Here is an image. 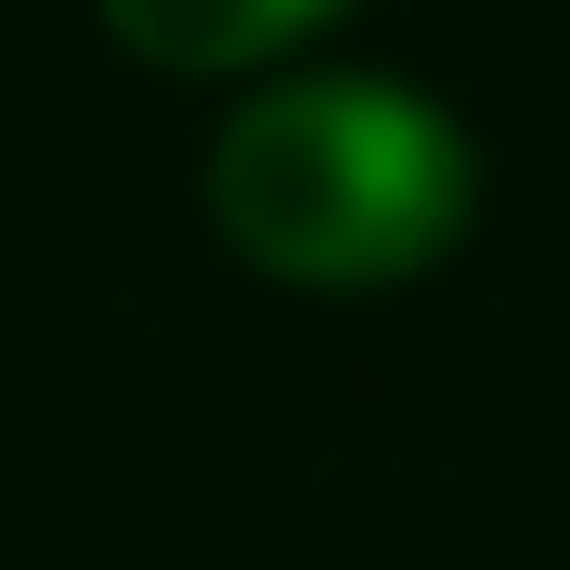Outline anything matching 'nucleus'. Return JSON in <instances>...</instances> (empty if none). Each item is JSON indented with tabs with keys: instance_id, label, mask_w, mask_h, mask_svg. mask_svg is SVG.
Wrapping results in <instances>:
<instances>
[{
	"instance_id": "obj_1",
	"label": "nucleus",
	"mask_w": 570,
	"mask_h": 570,
	"mask_svg": "<svg viewBox=\"0 0 570 570\" xmlns=\"http://www.w3.org/2000/svg\"><path fill=\"white\" fill-rule=\"evenodd\" d=\"M480 208V156L415 78L376 66H298L220 117L208 142V220L220 247L312 298L415 285Z\"/></svg>"
},
{
	"instance_id": "obj_2",
	"label": "nucleus",
	"mask_w": 570,
	"mask_h": 570,
	"mask_svg": "<svg viewBox=\"0 0 570 570\" xmlns=\"http://www.w3.org/2000/svg\"><path fill=\"white\" fill-rule=\"evenodd\" d=\"M91 13H105L117 52H142L169 78H234V66L298 52L312 27H337L351 0H91Z\"/></svg>"
}]
</instances>
